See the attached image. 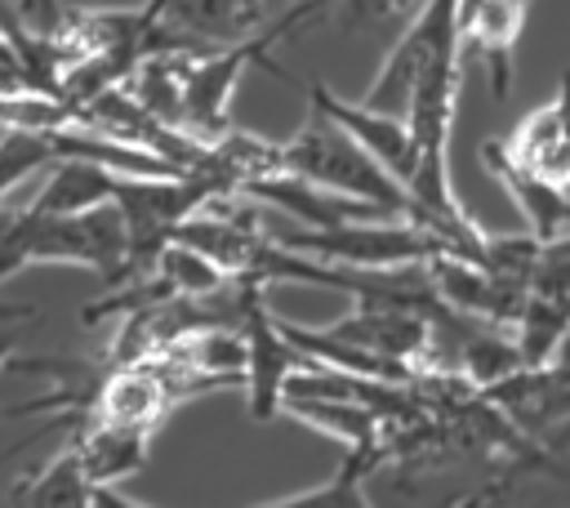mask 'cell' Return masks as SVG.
Returning <instances> with one entry per match:
<instances>
[{
  "label": "cell",
  "instance_id": "4fadbf2b",
  "mask_svg": "<svg viewBox=\"0 0 570 508\" xmlns=\"http://www.w3.org/2000/svg\"><path fill=\"white\" fill-rule=\"evenodd\" d=\"M62 160V143H58V129H27V125H4L0 134V201H9V192L45 169V165H58Z\"/></svg>",
  "mask_w": 570,
  "mask_h": 508
},
{
  "label": "cell",
  "instance_id": "277c9868",
  "mask_svg": "<svg viewBox=\"0 0 570 508\" xmlns=\"http://www.w3.org/2000/svg\"><path fill=\"white\" fill-rule=\"evenodd\" d=\"M263 290L267 285L258 281H236V325L245 330V401L258 423L281 414L285 379L312 361L298 343L285 339L281 321L263 303Z\"/></svg>",
  "mask_w": 570,
  "mask_h": 508
},
{
  "label": "cell",
  "instance_id": "ba28073f",
  "mask_svg": "<svg viewBox=\"0 0 570 508\" xmlns=\"http://www.w3.org/2000/svg\"><path fill=\"white\" fill-rule=\"evenodd\" d=\"M178 397L169 392L165 374L156 370V361H129V365H107V379L98 388V401L89 410V419L102 423H125V428H156L169 406Z\"/></svg>",
  "mask_w": 570,
  "mask_h": 508
},
{
  "label": "cell",
  "instance_id": "9c48e42d",
  "mask_svg": "<svg viewBox=\"0 0 570 508\" xmlns=\"http://www.w3.org/2000/svg\"><path fill=\"white\" fill-rule=\"evenodd\" d=\"M13 504H45V508H89V504H111V508H142V499L134 495H120L116 486L98 490L85 472V459H80V446L67 441L36 477H22L13 490H9Z\"/></svg>",
  "mask_w": 570,
  "mask_h": 508
},
{
  "label": "cell",
  "instance_id": "3957f363",
  "mask_svg": "<svg viewBox=\"0 0 570 508\" xmlns=\"http://www.w3.org/2000/svg\"><path fill=\"white\" fill-rule=\"evenodd\" d=\"M276 241L347 267H410L445 250V241L414 218H347L334 227H294Z\"/></svg>",
  "mask_w": 570,
  "mask_h": 508
},
{
  "label": "cell",
  "instance_id": "8fae6325",
  "mask_svg": "<svg viewBox=\"0 0 570 508\" xmlns=\"http://www.w3.org/2000/svg\"><path fill=\"white\" fill-rule=\"evenodd\" d=\"M116 178L120 174L98 165V160L62 156L53 165V174L45 178V187L31 196V205L45 214H80V209H94L102 201H116Z\"/></svg>",
  "mask_w": 570,
  "mask_h": 508
},
{
  "label": "cell",
  "instance_id": "5bb4252c",
  "mask_svg": "<svg viewBox=\"0 0 570 508\" xmlns=\"http://www.w3.org/2000/svg\"><path fill=\"white\" fill-rule=\"evenodd\" d=\"M31 31H40V36H58V27H62V18H67V4L62 0H4Z\"/></svg>",
  "mask_w": 570,
  "mask_h": 508
},
{
  "label": "cell",
  "instance_id": "9a60e30c",
  "mask_svg": "<svg viewBox=\"0 0 570 508\" xmlns=\"http://www.w3.org/2000/svg\"><path fill=\"white\" fill-rule=\"evenodd\" d=\"M40 312L31 303H0V365H9V356L22 343V325L36 321Z\"/></svg>",
  "mask_w": 570,
  "mask_h": 508
},
{
  "label": "cell",
  "instance_id": "30bf717a",
  "mask_svg": "<svg viewBox=\"0 0 570 508\" xmlns=\"http://www.w3.org/2000/svg\"><path fill=\"white\" fill-rule=\"evenodd\" d=\"M80 446V459H85V472L98 490L107 486H125L142 463H147V441L151 432L147 428H125V423H102V419H89L76 428L71 437Z\"/></svg>",
  "mask_w": 570,
  "mask_h": 508
},
{
  "label": "cell",
  "instance_id": "5b68a950",
  "mask_svg": "<svg viewBox=\"0 0 570 508\" xmlns=\"http://www.w3.org/2000/svg\"><path fill=\"white\" fill-rule=\"evenodd\" d=\"M481 152L517 165L521 174L548 183L570 201V71H561V85L548 102L525 111L512 134L485 138Z\"/></svg>",
  "mask_w": 570,
  "mask_h": 508
},
{
  "label": "cell",
  "instance_id": "6da1fadb",
  "mask_svg": "<svg viewBox=\"0 0 570 508\" xmlns=\"http://www.w3.org/2000/svg\"><path fill=\"white\" fill-rule=\"evenodd\" d=\"M129 223L116 201H102L80 214H45L31 201L22 205L18 223L0 236V281L31 263H76L98 272L107 285H125L129 276Z\"/></svg>",
  "mask_w": 570,
  "mask_h": 508
},
{
  "label": "cell",
  "instance_id": "52a82bcc",
  "mask_svg": "<svg viewBox=\"0 0 570 508\" xmlns=\"http://www.w3.org/2000/svg\"><path fill=\"white\" fill-rule=\"evenodd\" d=\"M307 102L321 107V111H330L352 138H361V143L410 187V178H414V169H419V143H414V129H410L405 116L365 107L361 98L347 102V98H338L330 85H307Z\"/></svg>",
  "mask_w": 570,
  "mask_h": 508
},
{
  "label": "cell",
  "instance_id": "7c38bea8",
  "mask_svg": "<svg viewBox=\"0 0 570 508\" xmlns=\"http://www.w3.org/2000/svg\"><path fill=\"white\" fill-rule=\"evenodd\" d=\"M379 463H383V459L370 455V450H347L343 463H338V472H334L330 481H321V486H312V490H298V495H276V499H263V504H267V508H361V504H365L361 481H365Z\"/></svg>",
  "mask_w": 570,
  "mask_h": 508
},
{
  "label": "cell",
  "instance_id": "7a4b0ae2",
  "mask_svg": "<svg viewBox=\"0 0 570 508\" xmlns=\"http://www.w3.org/2000/svg\"><path fill=\"white\" fill-rule=\"evenodd\" d=\"M285 152V169L289 174H303L330 192H343V196H356V201H370L396 218H410L414 214V196L410 187L361 143L352 138L330 111L312 107L307 120L281 143Z\"/></svg>",
  "mask_w": 570,
  "mask_h": 508
},
{
  "label": "cell",
  "instance_id": "8992f818",
  "mask_svg": "<svg viewBox=\"0 0 570 508\" xmlns=\"http://www.w3.org/2000/svg\"><path fill=\"white\" fill-rule=\"evenodd\" d=\"M281 0H160L165 22V49H223L263 36L285 13H276Z\"/></svg>",
  "mask_w": 570,
  "mask_h": 508
}]
</instances>
